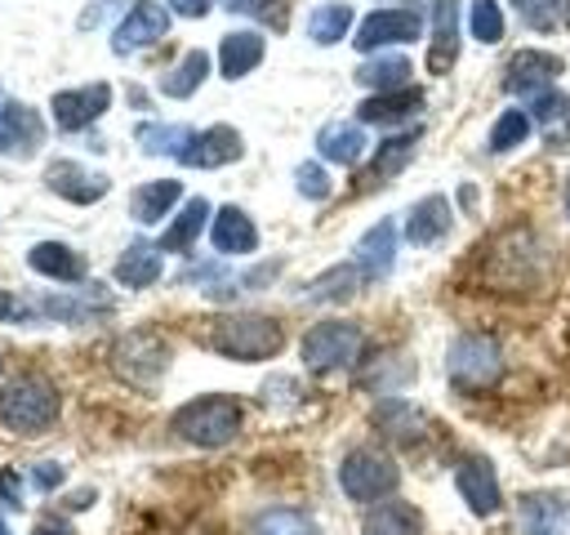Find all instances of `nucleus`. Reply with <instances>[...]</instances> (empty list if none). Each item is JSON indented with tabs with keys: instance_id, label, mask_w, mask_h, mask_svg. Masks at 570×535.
<instances>
[{
	"instance_id": "45",
	"label": "nucleus",
	"mask_w": 570,
	"mask_h": 535,
	"mask_svg": "<svg viewBox=\"0 0 570 535\" xmlns=\"http://www.w3.org/2000/svg\"><path fill=\"white\" fill-rule=\"evenodd\" d=\"M31 317H40L31 299H18V294L0 290V321H31Z\"/></svg>"
},
{
	"instance_id": "43",
	"label": "nucleus",
	"mask_w": 570,
	"mask_h": 535,
	"mask_svg": "<svg viewBox=\"0 0 570 535\" xmlns=\"http://www.w3.org/2000/svg\"><path fill=\"white\" fill-rule=\"evenodd\" d=\"M294 187H298V196H307V201H325L334 183H330V174H325L321 160H303V165L294 169Z\"/></svg>"
},
{
	"instance_id": "27",
	"label": "nucleus",
	"mask_w": 570,
	"mask_h": 535,
	"mask_svg": "<svg viewBox=\"0 0 570 535\" xmlns=\"http://www.w3.org/2000/svg\"><path fill=\"white\" fill-rule=\"evenodd\" d=\"M316 147H321V156L334 160V165H356V160L365 156V134H361L356 120H330V125L316 134Z\"/></svg>"
},
{
	"instance_id": "49",
	"label": "nucleus",
	"mask_w": 570,
	"mask_h": 535,
	"mask_svg": "<svg viewBox=\"0 0 570 535\" xmlns=\"http://www.w3.org/2000/svg\"><path fill=\"white\" fill-rule=\"evenodd\" d=\"M31 535H76V531H71V526H67L62 517H40Z\"/></svg>"
},
{
	"instance_id": "39",
	"label": "nucleus",
	"mask_w": 570,
	"mask_h": 535,
	"mask_svg": "<svg viewBox=\"0 0 570 535\" xmlns=\"http://www.w3.org/2000/svg\"><path fill=\"white\" fill-rule=\"evenodd\" d=\"M414 147H419V129H410V134H396V138L379 143V156H374L370 174H374V178H392L396 169H405V165H410Z\"/></svg>"
},
{
	"instance_id": "40",
	"label": "nucleus",
	"mask_w": 570,
	"mask_h": 535,
	"mask_svg": "<svg viewBox=\"0 0 570 535\" xmlns=\"http://www.w3.org/2000/svg\"><path fill=\"white\" fill-rule=\"evenodd\" d=\"M525 138H530V111L512 107V111H503V116L494 120V129H490V152H512V147L525 143Z\"/></svg>"
},
{
	"instance_id": "30",
	"label": "nucleus",
	"mask_w": 570,
	"mask_h": 535,
	"mask_svg": "<svg viewBox=\"0 0 570 535\" xmlns=\"http://www.w3.org/2000/svg\"><path fill=\"white\" fill-rule=\"evenodd\" d=\"M205 76H209V54H205V49H187V54L160 76V94H169V98H191V94L205 85Z\"/></svg>"
},
{
	"instance_id": "51",
	"label": "nucleus",
	"mask_w": 570,
	"mask_h": 535,
	"mask_svg": "<svg viewBox=\"0 0 570 535\" xmlns=\"http://www.w3.org/2000/svg\"><path fill=\"white\" fill-rule=\"evenodd\" d=\"M566 214H570V178H566Z\"/></svg>"
},
{
	"instance_id": "42",
	"label": "nucleus",
	"mask_w": 570,
	"mask_h": 535,
	"mask_svg": "<svg viewBox=\"0 0 570 535\" xmlns=\"http://www.w3.org/2000/svg\"><path fill=\"white\" fill-rule=\"evenodd\" d=\"M227 9L245 13V18H258L276 31H285V22H289V0H227Z\"/></svg>"
},
{
	"instance_id": "14",
	"label": "nucleus",
	"mask_w": 570,
	"mask_h": 535,
	"mask_svg": "<svg viewBox=\"0 0 570 535\" xmlns=\"http://www.w3.org/2000/svg\"><path fill=\"white\" fill-rule=\"evenodd\" d=\"M45 187L58 192V196L71 201V205H94V201L107 196L111 178L98 174V169H85L80 160H53V165L45 169Z\"/></svg>"
},
{
	"instance_id": "37",
	"label": "nucleus",
	"mask_w": 570,
	"mask_h": 535,
	"mask_svg": "<svg viewBox=\"0 0 570 535\" xmlns=\"http://www.w3.org/2000/svg\"><path fill=\"white\" fill-rule=\"evenodd\" d=\"M347 27H352V4H338V0L312 9V18H307V36H312L316 45H334V40H343Z\"/></svg>"
},
{
	"instance_id": "16",
	"label": "nucleus",
	"mask_w": 570,
	"mask_h": 535,
	"mask_svg": "<svg viewBox=\"0 0 570 535\" xmlns=\"http://www.w3.org/2000/svg\"><path fill=\"white\" fill-rule=\"evenodd\" d=\"M45 143V125L18 98H0V156H31Z\"/></svg>"
},
{
	"instance_id": "11",
	"label": "nucleus",
	"mask_w": 570,
	"mask_h": 535,
	"mask_svg": "<svg viewBox=\"0 0 570 535\" xmlns=\"http://www.w3.org/2000/svg\"><path fill=\"white\" fill-rule=\"evenodd\" d=\"M165 31H169V13H165L156 0H134L129 13L120 18L116 36H111V49H116V54H138V49L156 45Z\"/></svg>"
},
{
	"instance_id": "17",
	"label": "nucleus",
	"mask_w": 570,
	"mask_h": 535,
	"mask_svg": "<svg viewBox=\"0 0 570 535\" xmlns=\"http://www.w3.org/2000/svg\"><path fill=\"white\" fill-rule=\"evenodd\" d=\"M459 58V0H432V40H428V71L445 76Z\"/></svg>"
},
{
	"instance_id": "35",
	"label": "nucleus",
	"mask_w": 570,
	"mask_h": 535,
	"mask_svg": "<svg viewBox=\"0 0 570 535\" xmlns=\"http://www.w3.org/2000/svg\"><path fill=\"white\" fill-rule=\"evenodd\" d=\"M249 535H321V526L303 508H263L249 522Z\"/></svg>"
},
{
	"instance_id": "52",
	"label": "nucleus",
	"mask_w": 570,
	"mask_h": 535,
	"mask_svg": "<svg viewBox=\"0 0 570 535\" xmlns=\"http://www.w3.org/2000/svg\"><path fill=\"white\" fill-rule=\"evenodd\" d=\"M0 535H9V526H4V517H0Z\"/></svg>"
},
{
	"instance_id": "19",
	"label": "nucleus",
	"mask_w": 570,
	"mask_h": 535,
	"mask_svg": "<svg viewBox=\"0 0 570 535\" xmlns=\"http://www.w3.org/2000/svg\"><path fill=\"white\" fill-rule=\"evenodd\" d=\"M396 263V223L392 218H379L361 241H356V268L365 281H383Z\"/></svg>"
},
{
	"instance_id": "46",
	"label": "nucleus",
	"mask_w": 570,
	"mask_h": 535,
	"mask_svg": "<svg viewBox=\"0 0 570 535\" xmlns=\"http://www.w3.org/2000/svg\"><path fill=\"white\" fill-rule=\"evenodd\" d=\"M31 481H36V490H53V486L62 481V464H53V459L36 464V468H31Z\"/></svg>"
},
{
	"instance_id": "8",
	"label": "nucleus",
	"mask_w": 570,
	"mask_h": 535,
	"mask_svg": "<svg viewBox=\"0 0 570 535\" xmlns=\"http://www.w3.org/2000/svg\"><path fill=\"white\" fill-rule=\"evenodd\" d=\"M298 352H303V366L316 370V374L343 370V366H352L361 357V330L352 321H316L303 334Z\"/></svg>"
},
{
	"instance_id": "29",
	"label": "nucleus",
	"mask_w": 570,
	"mask_h": 535,
	"mask_svg": "<svg viewBox=\"0 0 570 535\" xmlns=\"http://www.w3.org/2000/svg\"><path fill=\"white\" fill-rule=\"evenodd\" d=\"M205 218H209V201H205V196H191V201L178 210V218L165 227V236H160L156 245H160V250H169V254H187V250L196 245V236H200Z\"/></svg>"
},
{
	"instance_id": "31",
	"label": "nucleus",
	"mask_w": 570,
	"mask_h": 535,
	"mask_svg": "<svg viewBox=\"0 0 570 535\" xmlns=\"http://www.w3.org/2000/svg\"><path fill=\"white\" fill-rule=\"evenodd\" d=\"M530 120L543 125V138H548L552 147H570V98H566V94L543 89V94L530 103Z\"/></svg>"
},
{
	"instance_id": "38",
	"label": "nucleus",
	"mask_w": 570,
	"mask_h": 535,
	"mask_svg": "<svg viewBox=\"0 0 570 535\" xmlns=\"http://www.w3.org/2000/svg\"><path fill=\"white\" fill-rule=\"evenodd\" d=\"M138 143L147 156H183L191 143L187 125H138Z\"/></svg>"
},
{
	"instance_id": "10",
	"label": "nucleus",
	"mask_w": 570,
	"mask_h": 535,
	"mask_svg": "<svg viewBox=\"0 0 570 535\" xmlns=\"http://www.w3.org/2000/svg\"><path fill=\"white\" fill-rule=\"evenodd\" d=\"M557 76H561V58H557V54L521 49V54H512L508 67H503V89L517 94V98H539Z\"/></svg>"
},
{
	"instance_id": "20",
	"label": "nucleus",
	"mask_w": 570,
	"mask_h": 535,
	"mask_svg": "<svg viewBox=\"0 0 570 535\" xmlns=\"http://www.w3.org/2000/svg\"><path fill=\"white\" fill-rule=\"evenodd\" d=\"M209 241H214L218 254H249V250H258V227L249 223V214L240 205H223L214 214Z\"/></svg>"
},
{
	"instance_id": "47",
	"label": "nucleus",
	"mask_w": 570,
	"mask_h": 535,
	"mask_svg": "<svg viewBox=\"0 0 570 535\" xmlns=\"http://www.w3.org/2000/svg\"><path fill=\"white\" fill-rule=\"evenodd\" d=\"M0 495H4V504H9V508H18V504H22V490H18V477H13L9 468H0Z\"/></svg>"
},
{
	"instance_id": "9",
	"label": "nucleus",
	"mask_w": 570,
	"mask_h": 535,
	"mask_svg": "<svg viewBox=\"0 0 570 535\" xmlns=\"http://www.w3.org/2000/svg\"><path fill=\"white\" fill-rule=\"evenodd\" d=\"M454 486H459V499L476 513V517H494L503 508V490H499V473L485 455H468L459 459L454 468Z\"/></svg>"
},
{
	"instance_id": "23",
	"label": "nucleus",
	"mask_w": 570,
	"mask_h": 535,
	"mask_svg": "<svg viewBox=\"0 0 570 535\" xmlns=\"http://www.w3.org/2000/svg\"><path fill=\"white\" fill-rule=\"evenodd\" d=\"M160 268H165L160 245H151V241H129L125 254L116 259V281L129 285V290H142V285H156V281H160Z\"/></svg>"
},
{
	"instance_id": "48",
	"label": "nucleus",
	"mask_w": 570,
	"mask_h": 535,
	"mask_svg": "<svg viewBox=\"0 0 570 535\" xmlns=\"http://www.w3.org/2000/svg\"><path fill=\"white\" fill-rule=\"evenodd\" d=\"M169 9L183 13V18H205L209 13V0H169Z\"/></svg>"
},
{
	"instance_id": "33",
	"label": "nucleus",
	"mask_w": 570,
	"mask_h": 535,
	"mask_svg": "<svg viewBox=\"0 0 570 535\" xmlns=\"http://www.w3.org/2000/svg\"><path fill=\"white\" fill-rule=\"evenodd\" d=\"M102 308H111V299H107V294H94V290H85V294H45V299H36V312H40V317H53V321H89V317L102 312Z\"/></svg>"
},
{
	"instance_id": "7",
	"label": "nucleus",
	"mask_w": 570,
	"mask_h": 535,
	"mask_svg": "<svg viewBox=\"0 0 570 535\" xmlns=\"http://www.w3.org/2000/svg\"><path fill=\"white\" fill-rule=\"evenodd\" d=\"M111 370H116L125 383L151 392V388L160 383V374L169 370V343H165L160 334H151V330H129V334L111 348Z\"/></svg>"
},
{
	"instance_id": "4",
	"label": "nucleus",
	"mask_w": 570,
	"mask_h": 535,
	"mask_svg": "<svg viewBox=\"0 0 570 535\" xmlns=\"http://www.w3.org/2000/svg\"><path fill=\"white\" fill-rule=\"evenodd\" d=\"M445 374L459 392H490L503 379V348L490 334H459L445 352Z\"/></svg>"
},
{
	"instance_id": "25",
	"label": "nucleus",
	"mask_w": 570,
	"mask_h": 535,
	"mask_svg": "<svg viewBox=\"0 0 570 535\" xmlns=\"http://www.w3.org/2000/svg\"><path fill=\"white\" fill-rule=\"evenodd\" d=\"M27 263L49 281H80L85 276V259L62 241H36L27 250Z\"/></svg>"
},
{
	"instance_id": "15",
	"label": "nucleus",
	"mask_w": 570,
	"mask_h": 535,
	"mask_svg": "<svg viewBox=\"0 0 570 535\" xmlns=\"http://www.w3.org/2000/svg\"><path fill=\"white\" fill-rule=\"evenodd\" d=\"M245 156V143H240V134L232 129V125H209V129H200V134H191V143H187V152L178 156L187 169H218V165H232V160H240Z\"/></svg>"
},
{
	"instance_id": "26",
	"label": "nucleus",
	"mask_w": 570,
	"mask_h": 535,
	"mask_svg": "<svg viewBox=\"0 0 570 535\" xmlns=\"http://www.w3.org/2000/svg\"><path fill=\"white\" fill-rule=\"evenodd\" d=\"M361 535H423V517L405 499H383L365 513Z\"/></svg>"
},
{
	"instance_id": "22",
	"label": "nucleus",
	"mask_w": 570,
	"mask_h": 535,
	"mask_svg": "<svg viewBox=\"0 0 570 535\" xmlns=\"http://www.w3.org/2000/svg\"><path fill=\"white\" fill-rule=\"evenodd\" d=\"M521 535H570V504L557 495H525Z\"/></svg>"
},
{
	"instance_id": "50",
	"label": "nucleus",
	"mask_w": 570,
	"mask_h": 535,
	"mask_svg": "<svg viewBox=\"0 0 570 535\" xmlns=\"http://www.w3.org/2000/svg\"><path fill=\"white\" fill-rule=\"evenodd\" d=\"M561 22H566V27H570V0H566V4H561Z\"/></svg>"
},
{
	"instance_id": "5",
	"label": "nucleus",
	"mask_w": 570,
	"mask_h": 535,
	"mask_svg": "<svg viewBox=\"0 0 570 535\" xmlns=\"http://www.w3.org/2000/svg\"><path fill=\"white\" fill-rule=\"evenodd\" d=\"M58 388L45 374H22L0 392V424L9 432H45L58 419Z\"/></svg>"
},
{
	"instance_id": "32",
	"label": "nucleus",
	"mask_w": 570,
	"mask_h": 535,
	"mask_svg": "<svg viewBox=\"0 0 570 535\" xmlns=\"http://www.w3.org/2000/svg\"><path fill=\"white\" fill-rule=\"evenodd\" d=\"M183 196V183L178 178H156V183H142L134 196H129V214L138 223H156L169 214V205Z\"/></svg>"
},
{
	"instance_id": "6",
	"label": "nucleus",
	"mask_w": 570,
	"mask_h": 535,
	"mask_svg": "<svg viewBox=\"0 0 570 535\" xmlns=\"http://www.w3.org/2000/svg\"><path fill=\"white\" fill-rule=\"evenodd\" d=\"M396 481H401V468H396L383 450H374V446H356V450H347L343 464H338V486H343V495L356 499V504H374V499L392 495Z\"/></svg>"
},
{
	"instance_id": "12",
	"label": "nucleus",
	"mask_w": 570,
	"mask_h": 535,
	"mask_svg": "<svg viewBox=\"0 0 570 535\" xmlns=\"http://www.w3.org/2000/svg\"><path fill=\"white\" fill-rule=\"evenodd\" d=\"M419 31H423V18L414 9H374L370 18H361V27H356L352 40H356L361 54H370L379 45H405Z\"/></svg>"
},
{
	"instance_id": "28",
	"label": "nucleus",
	"mask_w": 570,
	"mask_h": 535,
	"mask_svg": "<svg viewBox=\"0 0 570 535\" xmlns=\"http://www.w3.org/2000/svg\"><path fill=\"white\" fill-rule=\"evenodd\" d=\"M423 107V94L419 89H392V94H374V98H365L361 103V120H370V125H396V120H410L414 111Z\"/></svg>"
},
{
	"instance_id": "1",
	"label": "nucleus",
	"mask_w": 570,
	"mask_h": 535,
	"mask_svg": "<svg viewBox=\"0 0 570 535\" xmlns=\"http://www.w3.org/2000/svg\"><path fill=\"white\" fill-rule=\"evenodd\" d=\"M548 272H552V254H548V245H543L534 232H525V227L499 236V241L490 245L485 263H481V281H485L490 290H508V294L539 290V285L548 281Z\"/></svg>"
},
{
	"instance_id": "13",
	"label": "nucleus",
	"mask_w": 570,
	"mask_h": 535,
	"mask_svg": "<svg viewBox=\"0 0 570 535\" xmlns=\"http://www.w3.org/2000/svg\"><path fill=\"white\" fill-rule=\"evenodd\" d=\"M53 125L58 129H85V125H94L107 107H111V85L107 80H98V85H80V89H62V94H53Z\"/></svg>"
},
{
	"instance_id": "41",
	"label": "nucleus",
	"mask_w": 570,
	"mask_h": 535,
	"mask_svg": "<svg viewBox=\"0 0 570 535\" xmlns=\"http://www.w3.org/2000/svg\"><path fill=\"white\" fill-rule=\"evenodd\" d=\"M468 27L481 45H499L503 40V13H499V0H472L468 9Z\"/></svg>"
},
{
	"instance_id": "18",
	"label": "nucleus",
	"mask_w": 570,
	"mask_h": 535,
	"mask_svg": "<svg viewBox=\"0 0 570 535\" xmlns=\"http://www.w3.org/2000/svg\"><path fill=\"white\" fill-rule=\"evenodd\" d=\"M374 428H379L387 441H396V446H414V441L428 437V415H423L419 406L401 401V397H387V401L374 406Z\"/></svg>"
},
{
	"instance_id": "2",
	"label": "nucleus",
	"mask_w": 570,
	"mask_h": 535,
	"mask_svg": "<svg viewBox=\"0 0 570 535\" xmlns=\"http://www.w3.org/2000/svg\"><path fill=\"white\" fill-rule=\"evenodd\" d=\"M281 343H285L281 321L263 312H227L209 330V348L232 361H267L281 352Z\"/></svg>"
},
{
	"instance_id": "3",
	"label": "nucleus",
	"mask_w": 570,
	"mask_h": 535,
	"mask_svg": "<svg viewBox=\"0 0 570 535\" xmlns=\"http://www.w3.org/2000/svg\"><path fill=\"white\" fill-rule=\"evenodd\" d=\"M174 432L183 441L200 446V450H218V446H227L240 432V401L223 397V392L196 397V401L174 410Z\"/></svg>"
},
{
	"instance_id": "44",
	"label": "nucleus",
	"mask_w": 570,
	"mask_h": 535,
	"mask_svg": "<svg viewBox=\"0 0 570 535\" xmlns=\"http://www.w3.org/2000/svg\"><path fill=\"white\" fill-rule=\"evenodd\" d=\"M561 4H566V0H512V9L521 13V22L534 27V31H552Z\"/></svg>"
},
{
	"instance_id": "21",
	"label": "nucleus",
	"mask_w": 570,
	"mask_h": 535,
	"mask_svg": "<svg viewBox=\"0 0 570 535\" xmlns=\"http://www.w3.org/2000/svg\"><path fill=\"white\" fill-rule=\"evenodd\" d=\"M450 201L445 196H423L414 210H410V218H405V236H410V245H436V241H445L450 236Z\"/></svg>"
},
{
	"instance_id": "34",
	"label": "nucleus",
	"mask_w": 570,
	"mask_h": 535,
	"mask_svg": "<svg viewBox=\"0 0 570 535\" xmlns=\"http://www.w3.org/2000/svg\"><path fill=\"white\" fill-rule=\"evenodd\" d=\"M410 71H414V67H410L401 54H383V58H365V62L356 67V80H361L365 89L392 94V89H405Z\"/></svg>"
},
{
	"instance_id": "24",
	"label": "nucleus",
	"mask_w": 570,
	"mask_h": 535,
	"mask_svg": "<svg viewBox=\"0 0 570 535\" xmlns=\"http://www.w3.org/2000/svg\"><path fill=\"white\" fill-rule=\"evenodd\" d=\"M258 62H263V36L258 31H227L223 36V45H218V71L227 80L249 76Z\"/></svg>"
},
{
	"instance_id": "36",
	"label": "nucleus",
	"mask_w": 570,
	"mask_h": 535,
	"mask_svg": "<svg viewBox=\"0 0 570 535\" xmlns=\"http://www.w3.org/2000/svg\"><path fill=\"white\" fill-rule=\"evenodd\" d=\"M361 268L356 263H338V268H330V272H321L312 285H307V299L312 303H330V299H352L356 290H361Z\"/></svg>"
}]
</instances>
